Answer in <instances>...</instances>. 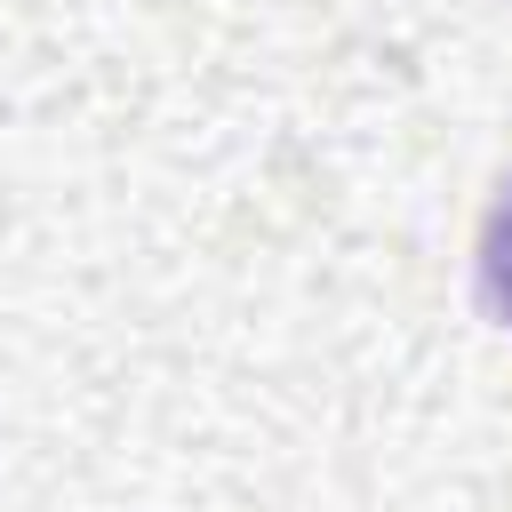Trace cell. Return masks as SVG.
Returning a JSON list of instances; mask_svg holds the SVG:
<instances>
[{"label":"cell","instance_id":"1","mask_svg":"<svg viewBox=\"0 0 512 512\" xmlns=\"http://www.w3.org/2000/svg\"><path fill=\"white\" fill-rule=\"evenodd\" d=\"M480 296H488V312L512 328V184L496 192L488 232H480Z\"/></svg>","mask_w":512,"mask_h":512}]
</instances>
